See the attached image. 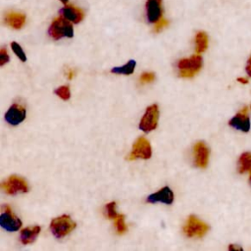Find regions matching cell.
I'll return each instance as SVG.
<instances>
[{"mask_svg": "<svg viewBox=\"0 0 251 251\" xmlns=\"http://www.w3.org/2000/svg\"><path fill=\"white\" fill-rule=\"evenodd\" d=\"M63 4H68V2H69V0H60Z\"/></svg>", "mask_w": 251, "mask_h": 251, "instance_id": "obj_31", "label": "cell"}, {"mask_svg": "<svg viewBox=\"0 0 251 251\" xmlns=\"http://www.w3.org/2000/svg\"><path fill=\"white\" fill-rule=\"evenodd\" d=\"M114 223H115V227H116V231L119 234H123L126 231V226L125 224V216L119 214L115 219H114Z\"/></svg>", "mask_w": 251, "mask_h": 251, "instance_id": "obj_20", "label": "cell"}, {"mask_svg": "<svg viewBox=\"0 0 251 251\" xmlns=\"http://www.w3.org/2000/svg\"><path fill=\"white\" fill-rule=\"evenodd\" d=\"M193 152H194L195 166L199 168H206L208 165L209 154H210V151L207 145L204 142L199 141L194 145Z\"/></svg>", "mask_w": 251, "mask_h": 251, "instance_id": "obj_9", "label": "cell"}, {"mask_svg": "<svg viewBox=\"0 0 251 251\" xmlns=\"http://www.w3.org/2000/svg\"><path fill=\"white\" fill-rule=\"evenodd\" d=\"M71 23L72 22H70L69 20L65 19L62 16L59 18H56L52 22L48 29L49 35L55 40H58L62 37H73L74 28Z\"/></svg>", "mask_w": 251, "mask_h": 251, "instance_id": "obj_2", "label": "cell"}, {"mask_svg": "<svg viewBox=\"0 0 251 251\" xmlns=\"http://www.w3.org/2000/svg\"><path fill=\"white\" fill-rule=\"evenodd\" d=\"M5 22L8 25L15 29H20L23 27L25 22V16L22 13L10 12L5 17Z\"/></svg>", "mask_w": 251, "mask_h": 251, "instance_id": "obj_16", "label": "cell"}, {"mask_svg": "<svg viewBox=\"0 0 251 251\" xmlns=\"http://www.w3.org/2000/svg\"><path fill=\"white\" fill-rule=\"evenodd\" d=\"M158 119H159V108L156 104H153L147 107L144 115L140 120L139 128L144 132H149L151 130H154L157 127Z\"/></svg>", "mask_w": 251, "mask_h": 251, "instance_id": "obj_5", "label": "cell"}, {"mask_svg": "<svg viewBox=\"0 0 251 251\" xmlns=\"http://www.w3.org/2000/svg\"><path fill=\"white\" fill-rule=\"evenodd\" d=\"M174 201V193L171 190L169 186H165L159 191L150 194L147 197V202L149 203H156V202H162L164 204H172Z\"/></svg>", "mask_w": 251, "mask_h": 251, "instance_id": "obj_13", "label": "cell"}, {"mask_svg": "<svg viewBox=\"0 0 251 251\" xmlns=\"http://www.w3.org/2000/svg\"><path fill=\"white\" fill-rule=\"evenodd\" d=\"M237 81L241 82V83H248V79L247 78H244V77H238L237 78Z\"/></svg>", "mask_w": 251, "mask_h": 251, "instance_id": "obj_29", "label": "cell"}, {"mask_svg": "<svg viewBox=\"0 0 251 251\" xmlns=\"http://www.w3.org/2000/svg\"><path fill=\"white\" fill-rule=\"evenodd\" d=\"M136 62L134 60H129L126 65L121 67H115L111 70V73L113 74H119V75H131L134 71Z\"/></svg>", "mask_w": 251, "mask_h": 251, "instance_id": "obj_19", "label": "cell"}, {"mask_svg": "<svg viewBox=\"0 0 251 251\" xmlns=\"http://www.w3.org/2000/svg\"><path fill=\"white\" fill-rule=\"evenodd\" d=\"M60 14L65 19L69 20L74 24H78L84 18V13L80 8L75 7L73 5H67L60 10Z\"/></svg>", "mask_w": 251, "mask_h": 251, "instance_id": "obj_14", "label": "cell"}, {"mask_svg": "<svg viewBox=\"0 0 251 251\" xmlns=\"http://www.w3.org/2000/svg\"><path fill=\"white\" fill-rule=\"evenodd\" d=\"M73 75H73V71H70V72H69V75H68V77H69V78H72Z\"/></svg>", "mask_w": 251, "mask_h": 251, "instance_id": "obj_30", "label": "cell"}, {"mask_svg": "<svg viewBox=\"0 0 251 251\" xmlns=\"http://www.w3.org/2000/svg\"><path fill=\"white\" fill-rule=\"evenodd\" d=\"M162 0L146 1V16L149 23H156L162 18Z\"/></svg>", "mask_w": 251, "mask_h": 251, "instance_id": "obj_12", "label": "cell"}, {"mask_svg": "<svg viewBox=\"0 0 251 251\" xmlns=\"http://www.w3.org/2000/svg\"><path fill=\"white\" fill-rule=\"evenodd\" d=\"M41 228L39 226H27L24 229L21 230L20 233V240L23 244H29L32 243L37 235L39 234Z\"/></svg>", "mask_w": 251, "mask_h": 251, "instance_id": "obj_15", "label": "cell"}, {"mask_svg": "<svg viewBox=\"0 0 251 251\" xmlns=\"http://www.w3.org/2000/svg\"><path fill=\"white\" fill-rule=\"evenodd\" d=\"M55 94L58 95L61 99L63 100H69L71 97V92H70V87L68 85L60 86L58 87L55 91Z\"/></svg>", "mask_w": 251, "mask_h": 251, "instance_id": "obj_21", "label": "cell"}, {"mask_svg": "<svg viewBox=\"0 0 251 251\" xmlns=\"http://www.w3.org/2000/svg\"><path fill=\"white\" fill-rule=\"evenodd\" d=\"M3 213L0 216V226L8 231H17L22 226L21 220L13 214L8 205L2 207Z\"/></svg>", "mask_w": 251, "mask_h": 251, "instance_id": "obj_8", "label": "cell"}, {"mask_svg": "<svg viewBox=\"0 0 251 251\" xmlns=\"http://www.w3.org/2000/svg\"><path fill=\"white\" fill-rule=\"evenodd\" d=\"M75 223L68 215H63L53 219L50 223V229L53 235L57 238H62L73 231L75 227Z\"/></svg>", "mask_w": 251, "mask_h": 251, "instance_id": "obj_3", "label": "cell"}, {"mask_svg": "<svg viewBox=\"0 0 251 251\" xmlns=\"http://www.w3.org/2000/svg\"><path fill=\"white\" fill-rule=\"evenodd\" d=\"M155 79V75L154 73H143L140 76V81L142 83H147V82H151Z\"/></svg>", "mask_w": 251, "mask_h": 251, "instance_id": "obj_25", "label": "cell"}, {"mask_svg": "<svg viewBox=\"0 0 251 251\" xmlns=\"http://www.w3.org/2000/svg\"><path fill=\"white\" fill-rule=\"evenodd\" d=\"M228 249H229V250H242L241 247L236 246V245H230V246L228 247Z\"/></svg>", "mask_w": 251, "mask_h": 251, "instance_id": "obj_28", "label": "cell"}, {"mask_svg": "<svg viewBox=\"0 0 251 251\" xmlns=\"http://www.w3.org/2000/svg\"><path fill=\"white\" fill-rule=\"evenodd\" d=\"M11 48L13 50V52L19 57V59L22 61V62H25L26 61V57H25V54L24 52V50L22 49V47L20 46L19 43L13 41L11 43Z\"/></svg>", "mask_w": 251, "mask_h": 251, "instance_id": "obj_22", "label": "cell"}, {"mask_svg": "<svg viewBox=\"0 0 251 251\" xmlns=\"http://www.w3.org/2000/svg\"><path fill=\"white\" fill-rule=\"evenodd\" d=\"M238 165H239L238 171L240 174L251 171V153L245 152L241 154L238 160Z\"/></svg>", "mask_w": 251, "mask_h": 251, "instance_id": "obj_18", "label": "cell"}, {"mask_svg": "<svg viewBox=\"0 0 251 251\" xmlns=\"http://www.w3.org/2000/svg\"><path fill=\"white\" fill-rule=\"evenodd\" d=\"M3 190L11 195L17 193H25L28 191V185L26 181L19 176H11L1 183Z\"/></svg>", "mask_w": 251, "mask_h": 251, "instance_id": "obj_6", "label": "cell"}, {"mask_svg": "<svg viewBox=\"0 0 251 251\" xmlns=\"http://www.w3.org/2000/svg\"><path fill=\"white\" fill-rule=\"evenodd\" d=\"M246 72L247 74L251 76V57L249 58L248 62H247V66H246Z\"/></svg>", "mask_w": 251, "mask_h": 251, "instance_id": "obj_27", "label": "cell"}, {"mask_svg": "<svg viewBox=\"0 0 251 251\" xmlns=\"http://www.w3.org/2000/svg\"><path fill=\"white\" fill-rule=\"evenodd\" d=\"M209 230V226L191 215L183 226V232L188 237H202Z\"/></svg>", "mask_w": 251, "mask_h": 251, "instance_id": "obj_4", "label": "cell"}, {"mask_svg": "<svg viewBox=\"0 0 251 251\" xmlns=\"http://www.w3.org/2000/svg\"><path fill=\"white\" fill-rule=\"evenodd\" d=\"M105 211L106 215L109 219H115L119 214L116 212V203L115 202H110L105 206Z\"/></svg>", "mask_w": 251, "mask_h": 251, "instance_id": "obj_23", "label": "cell"}, {"mask_svg": "<svg viewBox=\"0 0 251 251\" xmlns=\"http://www.w3.org/2000/svg\"><path fill=\"white\" fill-rule=\"evenodd\" d=\"M25 119V109L19 104H13L5 114V120L12 126H18Z\"/></svg>", "mask_w": 251, "mask_h": 251, "instance_id": "obj_10", "label": "cell"}, {"mask_svg": "<svg viewBox=\"0 0 251 251\" xmlns=\"http://www.w3.org/2000/svg\"><path fill=\"white\" fill-rule=\"evenodd\" d=\"M195 49L197 53L204 52L208 47V36L206 32L199 31L195 36Z\"/></svg>", "mask_w": 251, "mask_h": 251, "instance_id": "obj_17", "label": "cell"}, {"mask_svg": "<svg viewBox=\"0 0 251 251\" xmlns=\"http://www.w3.org/2000/svg\"><path fill=\"white\" fill-rule=\"evenodd\" d=\"M152 155V149L149 141L145 137H139L132 146V150L128 156L129 160L149 159Z\"/></svg>", "mask_w": 251, "mask_h": 251, "instance_id": "obj_7", "label": "cell"}, {"mask_svg": "<svg viewBox=\"0 0 251 251\" xmlns=\"http://www.w3.org/2000/svg\"><path fill=\"white\" fill-rule=\"evenodd\" d=\"M9 61V55L5 47L1 48L0 50V66L5 65Z\"/></svg>", "mask_w": 251, "mask_h": 251, "instance_id": "obj_26", "label": "cell"}, {"mask_svg": "<svg viewBox=\"0 0 251 251\" xmlns=\"http://www.w3.org/2000/svg\"><path fill=\"white\" fill-rule=\"evenodd\" d=\"M250 181H251V174H250Z\"/></svg>", "mask_w": 251, "mask_h": 251, "instance_id": "obj_32", "label": "cell"}, {"mask_svg": "<svg viewBox=\"0 0 251 251\" xmlns=\"http://www.w3.org/2000/svg\"><path fill=\"white\" fill-rule=\"evenodd\" d=\"M168 25H169V22H168V20L161 18V19H160L158 22H156V23H155L154 31H155V32H159V31H161L163 28H165V27H166Z\"/></svg>", "mask_w": 251, "mask_h": 251, "instance_id": "obj_24", "label": "cell"}, {"mask_svg": "<svg viewBox=\"0 0 251 251\" xmlns=\"http://www.w3.org/2000/svg\"><path fill=\"white\" fill-rule=\"evenodd\" d=\"M176 68L179 76L192 77L202 68V57L200 55H193L190 58L181 59L177 62Z\"/></svg>", "mask_w": 251, "mask_h": 251, "instance_id": "obj_1", "label": "cell"}, {"mask_svg": "<svg viewBox=\"0 0 251 251\" xmlns=\"http://www.w3.org/2000/svg\"><path fill=\"white\" fill-rule=\"evenodd\" d=\"M229 126L239 129L241 131L247 132L249 131L250 128V120L248 117L247 113V108H243L239 113H237L230 121H229Z\"/></svg>", "mask_w": 251, "mask_h": 251, "instance_id": "obj_11", "label": "cell"}]
</instances>
